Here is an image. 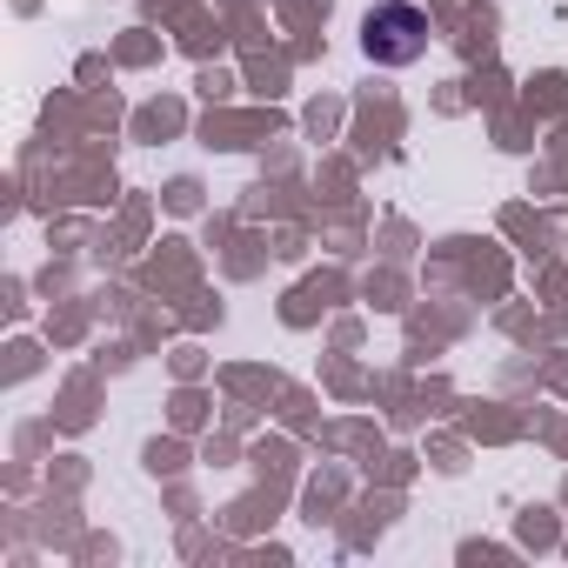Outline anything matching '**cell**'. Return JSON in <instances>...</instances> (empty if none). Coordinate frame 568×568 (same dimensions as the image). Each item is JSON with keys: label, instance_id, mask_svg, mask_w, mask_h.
Returning a JSON list of instances; mask_svg holds the SVG:
<instances>
[{"label": "cell", "instance_id": "obj_1", "mask_svg": "<svg viewBox=\"0 0 568 568\" xmlns=\"http://www.w3.org/2000/svg\"><path fill=\"white\" fill-rule=\"evenodd\" d=\"M362 54L375 68H415L428 54V14L415 0H375L362 21Z\"/></svg>", "mask_w": 568, "mask_h": 568}]
</instances>
